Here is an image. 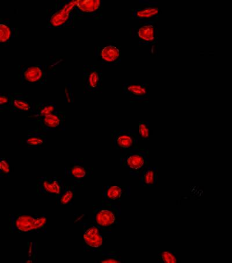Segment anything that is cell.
<instances>
[{
	"instance_id": "6da1fadb",
	"label": "cell",
	"mask_w": 232,
	"mask_h": 263,
	"mask_svg": "<svg viewBox=\"0 0 232 263\" xmlns=\"http://www.w3.org/2000/svg\"><path fill=\"white\" fill-rule=\"evenodd\" d=\"M77 1L66 0L56 1L55 7L48 12L47 17V28H72L75 25L76 19L75 6Z\"/></svg>"
},
{
	"instance_id": "7a4b0ae2",
	"label": "cell",
	"mask_w": 232,
	"mask_h": 263,
	"mask_svg": "<svg viewBox=\"0 0 232 263\" xmlns=\"http://www.w3.org/2000/svg\"><path fill=\"white\" fill-rule=\"evenodd\" d=\"M45 214H16L10 215V230L14 233H43L47 230Z\"/></svg>"
},
{
	"instance_id": "3957f363",
	"label": "cell",
	"mask_w": 232,
	"mask_h": 263,
	"mask_svg": "<svg viewBox=\"0 0 232 263\" xmlns=\"http://www.w3.org/2000/svg\"><path fill=\"white\" fill-rule=\"evenodd\" d=\"M150 152L145 148L125 151L120 159V167L128 170L131 176L140 177L150 163Z\"/></svg>"
},
{
	"instance_id": "277c9868",
	"label": "cell",
	"mask_w": 232,
	"mask_h": 263,
	"mask_svg": "<svg viewBox=\"0 0 232 263\" xmlns=\"http://www.w3.org/2000/svg\"><path fill=\"white\" fill-rule=\"evenodd\" d=\"M121 214L120 205L103 202L94 210L93 220L103 232H109L119 223Z\"/></svg>"
},
{
	"instance_id": "5b68a950",
	"label": "cell",
	"mask_w": 232,
	"mask_h": 263,
	"mask_svg": "<svg viewBox=\"0 0 232 263\" xmlns=\"http://www.w3.org/2000/svg\"><path fill=\"white\" fill-rule=\"evenodd\" d=\"M82 76L85 93H98L102 91L103 69L101 65H83Z\"/></svg>"
},
{
	"instance_id": "8992f818",
	"label": "cell",
	"mask_w": 232,
	"mask_h": 263,
	"mask_svg": "<svg viewBox=\"0 0 232 263\" xmlns=\"http://www.w3.org/2000/svg\"><path fill=\"white\" fill-rule=\"evenodd\" d=\"M48 74L43 65H20L18 82L21 85H43L47 82Z\"/></svg>"
},
{
	"instance_id": "52a82bcc",
	"label": "cell",
	"mask_w": 232,
	"mask_h": 263,
	"mask_svg": "<svg viewBox=\"0 0 232 263\" xmlns=\"http://www.w3.org/2000/svg\"><path fill=\"white\" fill-rule=\"evenodd\" d=\"M139 135L133 130H114L111 134V146L114 150L124 152L138 148Z\"/></svg>"
},
{
	"instance_id": "ba28073f",
	"label": "cell",
	"mask_w": 232,
	"mask_h": 263,
	"mask_svg": "<svg viewBox=\"0 0 232 263\" xmlns=\"http://www.w3.org/2000/svg\"><path fill=\"white\" fill-rule=\"evenodd\" d=\"M93 55L102 65L116 66L121 62V53L115 43L106 42L93 47Z\"/></svg>"
},
{
	"instance_id": "9c48e42d",
	"label": "cell",
	"mask_w": 232,
	"mask_h": 263,
	"mask_svg": "<svg viewBox=\"0 0 232 263\" xmlns=\"http://www.w3.org/2000/svg\"><path fill=\"white\" fill-rule=\"evenodd\" d=\"M77 19L98 20L102 18V0H78L75 9Z\"/></svg>"
},
{
	"instance_id": "30bf717a",
	"label": "cell",
	"mask_w": 232,
	"mask_h": 263,
	"mask_svg": "<svg viewBox=\"0 0 232 263\" xmlns=\"http://www.w3.org/2000/svg\"><path fill=\"white\" fill-rule=\"evenodd\" d=\"M65 186L63 179L56 177L43 176L37 180V193L40 196L55 197L57 199L62 194Z\"/></svg>"
},
{
	"instance_id": "8fae6325",
	"label": "cell",
	"mask_w": 232,
	"mask_h": 263,
	"mask_svg": "<svg viewBox=\"0 0 232 263\" xmlns=\"http://www.w3.org/2000/svg\"><path fill=\"white\" fill-rule=\"evenodd\" d=\"M156 20L146 21L131 30V35L136 38L140 45H152L157 41V23Z\"/></svg>"
},
{
	"instance_id": "7c38bea8",
	"label": "cell",
	"mask_w": 232,
	"mask_h": 263,
	"mask_svg": "<svg viewBox=\"0 0 232 263\" xmlns=\"http://www.w3.org/2000/svg\"><path fill=\"white\" fill-rule=\"evenodd\" d=\"M93 170L84 163V162L74 160L65 168L64 178L71 179L76 185L84 183L86 179L91 177Z\"/></svg>"
},
{
	"instance_id": "4fadbf2b",
	"label": "cell",
	"mask_w": 232,
	"mask_h": 263,
	"mask_svg": "<svg viewBox=\"0 0 232 263\" xmlns=\"http://www.w3.org/2000/svg\"><path fill=\"white\" fill-rule=\"evenodd\" d=\"M65 120V112L56 111L37 121L36 130L43 133L64 131L66 130Z\"/></svg>"
},
{
	"instance_id": "5bb4252c",
	"label": "cell",
	"mask_w": 232,
	"mask_h": 263,
	"mask_svg": "<svg viewBox=\"0 0 232 263\" xmlns=\"http://www.w3.org/2000/svg\"><path fill=\"white\" fill-rule=\"evenodd\" d=\"M103 232L97 226L89 224L85 227L83 232L84 248L89 251L99 252L104 242Z\"/></svg>"
},
{
	"instance_id": "9a60e30c",
	"label": "cell",
	"mask_w": 232,
	"mask_h": 263,
	"mask_svg": "<svg viewBox=\"0 0 232 263\" xmlns=\"http://www.w3.org/2000/svg\"><path fill=\"white\" fill-rule=\"evenodd\" d=\"M103 202L108 204H117L121 202L122 198L131 194V187L129 186L109 185L102 187Z\"/></svg>"
},
{
	"instance_id": "2e32d148",
	"label": "cell",
	"mask_w": 232,
	"mask_h": 263,
	"mask_svg": "<svg viewBox=\"0 0 232 263\" xmlns=\"http://www.w3.org/2000/svg\"><path fill=\"white\" fill-rule=\"evenodd\" d=\"M122 91L129 96L132 102H146L150 96L147 83H124Z\"/></svg>"
},
{
	"instance_id": "e0dca14e",
	"label": "cell",
	"mask_w": 232,
	"mask_h": 263,
	"mask_svg": "<svg viewBox=\"0 0 232 263\" xmlns=\"http://www.w3.org/2000/svg\"><path fill=\"white\" fill-rule=\"evenodd\" d=\"M12 104L11 112L28 113L30 115L35 111L36 103L29 100L28 94L12 93Z\"/></svg>"
},
{
	"instance_id": "ac0fdd59",
	"label": "cell",
	"mask_w": 232,
	"mask_h": 263,
	"mask_svg": "<svg viewBox=\"0 0 232 263\" xmlns=\"http://www.w3.org/2000/svg\"><path fill=\"white\" fill-rule=\"evenodd\" d=\"M47 141V136L45 133L36 129L29 130L26 137L21 140L20 144L27 150H32L45 147Z\"/></svg>"
},
{
	"instance_id": "d6986e66",
	"label": "cell",
	"mask_w": 232,
	"mask_h": 263,
	"mask_svg": "<svg viewBox=\"0 0 232 263\" xmlns=\"http://www.w3.org/2000/svg\"><path fill=\"white\" fill-rule=\"evenodd\" d=\"M160 14L157 3H148L141 8L131 10L130 18L138 20L150 21L156 20Z\"/></svg>"
},
{
	"instance_id": "ffe728a7",
	"label": "cell",
	"mask_w": 232,
	"mask_h": 263,
	"mask_svg": "<svg viewBox=\"0 0 232 263\" xmlns=\"http://www.w3.org/2000/svg\"><path fill=\"white\" fill-rule=\"evenodd\" d=\"M19 29L14 27L9 20H0V45L8 47L13 39L18 36Z\"/></svg>"
},
{
	"instance_id": "44dd1931",
	"label": "cell",
	"mask_w": 232,
	"mask_h": 263,
	"mask_svg": "<svg viewBox=\"0 0 232 263\" xmlns=\"http://www.w3.org/2000/svg\"><path fill=\"white\" fill-rule=\"evenodd\" d=\"M56 104L53 102H39L36 103V108L32 115L28 116V120L30 121L37 122L42 118L50 115L56 110Z\"/></svg>"
},
{
	"instance_id": "7402d4cb",
	"label": "cell",
	"mask_w": 232,
	"mask_h": 263,
	"mask_svg": "<svg viewBox=\"0 0 232 263\" xmlns=\"http://www.w3.org/2000/svg\"><path fill=\"white\" fill-rule=\"evenodd\" d=\"M157 168L148 166L140 176V185L143 187H155L157 182Z\"/></svg>"
},
{
	"instance_id": "603a6c76",
	"label": "cell",
	"mask_w": 232,
	"mask_h": 263,
	"mask_svg": "<svg viewBox=\"0 0 232 263\" xmlns=\"http://www.w3.org/2000/svg\"><path fill=\"white\" fill-rule=\"evenodd\" d=\"M75 199V186L65 185L64 191L58 198L56 203L59 205H71Z\"/></svg>"
},
{
	"instance_id": "cb8c5ba5",
	"label": "cell",
	"mask_w": 232,
	"mask_h": 263,
	"mask_svg": "<svg viewBox=\"0 0 232 263\" xmlns=\"http://www.w3.org/2000/svg\"><path fill=\"white\" fill-rule=\"evenodd\" d=\"M12 104V93H4L0 95V111L11 112Z\"/></svg>"
},
{
	"instance_id": "d4e9b609",
	"label": "cell",
	"mask_w": 232,
	"mask_h": 263,
	"mask_svg": "<svg viewBox=\"0 0 232 263\" xmlns=\"http://www.w3.org/2000/svg\"><path fill=\"white\" fill-rule=\"evenodd\" d=\"M122 260L119 254L116 252H102L101 258L98 261L100 263H120Z\"/></svg>"
},
{
	"instance_id": "484cf974",
	"label": "cell",
	"mask_w": 232,
	"mask_h": 263,
	"mask_svg": "<svg viewBox=\"0 0 232 263\" xmlns=\"http://www.w3.org/2000/svg\"><path fill=\"white\" fill-rule=\"evenodd\" d=\"M138 135L139 136L140 140H146L150 138V121H139Z\"/></svg>"
},
{
	"instance_id": "4316f807",
	"label": "cell",
	"mask_w": 232,
	"mask_h": 263,
	"mask_svg": "<svg viewBox=\"0 0 232 263\" xmlns=\"http://www.w3.org/2000/svg\"><path fill=\"white\" fill-rule=\"evenodd\" d=\"M10 159L8 158L2 157L0 159V177H8L10 176Z\"/></svg>"
},
{
	"instance_id": "83f0119b",
	"label": "cell",
	"mask_w": 232,
	"mask_h": 263,
	"mask_svg": "<svg viewBox=\"0 0 232 263\" xmlns=\"http://www.w3.org/2000/svg\"><path fill=\"white\" fill-rule=\"evenodd\" d=\"M158 262L163 263H176L177 257L173 252L164 251L159 253Z\"/></svg>"
},
{
	"instance_id": "f1b7e54d",
	"label": "cell",
	"mask_w": 232,
	"mask_h": 263,
	"mask_svg": "<svg viewBox=\"0 0 232 263\" xmlns=\"http://www.w3.org/2000/svg\"><path fill=\"white\" fill-rule=\"evenodd\" d=\"M65 102L68 104L74 102V88L72 83H68L65 86Z\"/></svg>"
}]
</instances>
